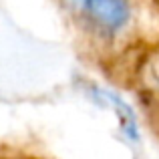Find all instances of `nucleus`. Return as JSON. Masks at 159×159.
I'll return each mask as SVG.
<instances>
[{
    "label": "nucleus",
    "mask_w": 159,
    "mask_h": 159,
    "mask_svg": "<svg viewBox=\"0 0 159 159\" xmlns=\"http://www.w3.org/2000/svg\"><path fill=\"white\" fill-rule=\"evenodd\" d=\"M141 91L153 101H159V51L149 54L139 69Z\"/></svg>",
    "instance_id": "f03ea898"
},
{
    "label": "nucleus",
    "mask_w": 159,
    "mask_h": 159,
    "mask_svg": "<svg viewBox=\"0 0 159 159\" xmlns=\"http://www.w3.org/2000/svg\"><path fill=\"white\" fill-rule=\"evenodd\" d=\"M77 12L89 18L103 30H117L127 20V6L123 0H66Z\"/></svg>",
    "instance_id": "f257e3e1"
},
{
    "label": "nucleus",
    "mask_w": 159,
    "mask_h": 159,
    "mask_svg": "<svg viewBox=\"0 0 159 159\" xmlns=\"http://www.w3.org/2000/svg\"><path fill=\"white\" fill-rule=\"evenodd\" d=\"M95 95H97L101 101H105L107 105H113L117 113H119V121H121V127H123V133H127L129 137L135 139L137 137V125H135V115L131 113V109L125 105L119 97H115L113 93H107V91L101 89H95Z\"/></svg>",
    "instance_id": "7ed1b4c3"
}]
</instances>
